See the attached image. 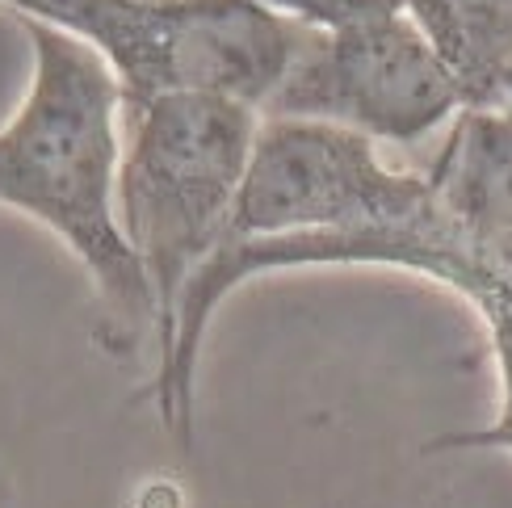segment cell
Here are the masks:
<instances>
[{
  "label": "cell",
  "instance_id": "obj_1",
  "mask_svg": "<svg viewBox=\"0 0 512 508\" xmlns=\"http://www.w3.org/2000/svg\"><path fill=\"white\" fill-rule=\"evenodd\" d=\"M30 38V84L0 126V206L42 223L93 278L101 345L131 353L156 332L147 273L118 223L122 80L84 38L21 21Z\"/></svg>",
  "mask_w": 512,
  "mask_h": 508
},
{
  "label": "cell",
  "instance_id": "obj_2",
  "mask_svg": "<svg viewBox=\"0 0 512 508\" xmlns=\"http://www.w3.org/2000/svg\"><path fill=\"white\" fill-rule=\"evenodd\" d=\"M261 114L210 93H160L126 110L118 223L156 299V357L173 345L189 278L223 244Z\"/></svg>",
  "mask_w": 512,
  "mask_h": 508
},
{
  "label": "cell",
  "instance_id": "obj_3",
  "mask_svg": "<svg viewBox=\"0 0 512 508\" xmlns=\"http://www.w3.org/2000/svg\"><path fill=\"white\" fill-rule=\"evenodd\" d=\"M437 210L424 173L391 168L366 135L328 122L261 118L223 240L403 227L433 219Z\"/></svg>",
  "mask_w": 512,
  "mask_h": 508
},
{
  "label": "cell",
  "instance_id": "obj_4",
  "mask_svg": "<svg viewBox=\"0 0 512 508\" xmlns=\"http://www.w3.org/2000/svg\"><path fill=\"white\" fill-rule=\"evenodd\" d=\"M458 110L454 76L399 13L332 34L307 30L261 118L328 122L370 143H416L450 126Z\"/></svg>",
  "mask_w": 512,
  "mask_h": 508
},
{
  "label": "cell",
  "instance_id": "obj_5",
  "mask_svg": "<svg viewBox=\"0 0 512 508\" xmlns=\"http://www.w3.org/2000/svg\"><path fill=\"white\" fill-rule=\"evenodd\" d=\"M17 21L84 38L122 80L126 110L177 93L185 0H0Z\"/></svg>",
  "mask_w": 512,
  "mask_h": 508
},
{
  "label": "cell",
  "instance_id": "obj_6",
  "mask_svg": "<svg viewBox=\"0 0 512 508\" xmlns=\"http://www.w3.org/2000/svg\"><path fill=\"white\" fill-rule=\"evenodd\" d=\"M437 206L492 252L512 240V105H466L424 173Z\"/></svg>",
  "mask_w": 512,
  "mask_h": 508
},
{
  "label": "cell",
  "instance_id": "obj_7",
  "mask_svg": "<svg viewBox=\"0 0 512 508\" xmlns=\"http://www.w3.org/2000/svg\"><path fill=\"white\" fill-rule=\"evenodd\" d=\"M403 13L454 76L466 105H508L512 0H403Z\"/></svg>",
  "mask_w": 512,
  "mask_h": 508
},
{
  "label": "cell",
  "instance_id": "obj_8",
  "mask_svg": "<svg viewBox=\"0 0 512 508\" xmlns=\"http://www.w3.org/2000/svg\"><path fill=\"white\" fill-rule=\"evenodd\" d=\"M475 315L487 328V345H492V362H496V420L483 429H462V433H441L433 437L429 454H445V450H496V454H512V282H504L500 290H492L487 299L475 307Z\"/></svg>",
  "mask_w": 512,
  "mask_h": 508
},
{
  "label": "cell",
  "instance_id": "obj_9",
  "mask_svg": "<svg viewBox=\"0 0 512 508\" xmlns=\"http://www.w3.org/2000/svg\"><path fill=\"white\" fill-rule=\"evenodd\" d=\"M256 5H265L269 13L315 34H332L345 26H361V21H382L403 13V0H256Z\"/></svg>",
  "mask_w": 512,
  "mask_h": 508
},
{
  "label": "cell",
  "instance_id": "obj_10",
  "mask_svg": "<svg viewBox=\"0 0 512 508\" xmlns=\"http://www.w3.org/2000/svg\"><path fill=\"white\" fill-rule=\"evenodd\" d=\"M504 101L512 105V72H508V84H504Z\"/></svg>",
  "mask_w": 512,
  "mask_h": 508
}]
</instances>
